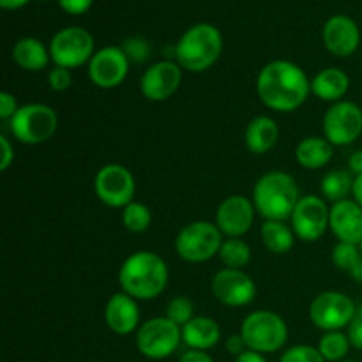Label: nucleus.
Returning <instances> with one entry per match:
<instances>
[{
  "instance_id": "1",
  "label": "nucleus",
  "mask_w": 362,
  "mask_h": 362,
  "mask_svg": "<svg viewBox=\"0 0 362 362\" xmlns=\"http://www.w3.org/2000/svg\"><path fill=\"white\" fill-rule=\"evenodd\" d=\"M257 92L269 110L296 112L311 94V81L304 69L290 60L265 64L257 78Z\"/></svg>"
},
{
  "instance_id": "2",
  "label": "nucleus",
  "mask_w": 362,
  "mask_h": 362,
  "mask_svg": "<svg viewBox=\"0 0 362 362\" xmlns=\"http://www.w3.org/2000/svg\"><path fill=\"white\" fill-rule=\"evenodd\" d=\"M168 265L152 251H136L122 262L119 285L122 292L136 300H152L161 296L168 285Z\"/></svg>"
},
{
  "instance_id": "3",
  "label": "nucleus",
  "mask_w": 362,
  "mask_h": 362,
  "mask_svg": "<svg viewBox=\"0 0 362 362\" xmlns=\"http://www.w3.org/2000/svg\"><path fill=\"white\" fill-rule=\"evenodd\" d=\"M251 200L265 221H286L300 200L299 186L290 173L274 170L257 180Z\"/></svg>"
},
{
  "instance_id": "4",
  "label": "nucleus",
  "mask_w": 362,
  "mask_h": 362,
  "mask_svg": "<svg viewBox=\"0 0 362 362\" xmlns=\"http://www.w3.org/2000/svg\"><path fill=\"white\" fill-rule=\"evenodd\" d=\"M221 52V32L211 23H197L175 45V62L189 73H204L218 62Z\"/></svg>"
},
{
  "instance_id": "5",
  "label": "nucleus",
  "mask_w": 362,
  "mask_h": 362,
  "mask_svg": "<svg viewBox=\"0 0 362 362\" xmlns=\"http://www.w3.org/2000/svg\"><path fill=\"white\" fill-rule=\"evenodd\" d=\"M240 336L246 341L247 350L258 354H274L285 346L288 339L286 322L274 311H253L244 318Z\"/></svg>"
},
{
  "instance_id": "6",
  "label": "nucleus",
  "mask_w": 362,
  "mask_h": 362,
  "mask_svg": "<svg viewBox=\"0 0 362 362\" xmlns=\"http://www.w3.org/2000/svg\"><path fill=\"white\" fill-rule=\"evenodd\" d=\"M59 127L55 110L42 103H30L18 108L9 120L11 134L23 145H41L48 141Z\"/></svg>"
},
{
  "instance_id": "7",
  "label": "nucleus",
  "mask_w": 362,
  "mask_h": 362,
  "mask_svg": "<svg viewBox=\"0 0 362 362\" xmlns=\"http://www.w3.org/2000/svg\"><path fill=\"white\" fill-rule=\"evenodd\" d=\"M223 246V233L216 223L193 221L184 226L175 239V251L184 262L204 264L219 255Z\"/></svg>"
},
{
  "instance_id": "8",
  "label": "nucleus",
  "mask_w": 362,
  "mask_h": 362,
  "mask_svg": "<svg viewBox=\"0 0 362 362\" xmlns=\"http://www.w3.org/2000/svg\"><path fill=\"white\" fill-rule=\"evenodd\" d=\"M182 343V327L166 317H156L144 322L136 331V346L141 356L161 361L172 356Z\"/></svg>"
},
{
  "instance_id": "9",
  "label": "nucleus",
  "mask_w": 362,
  "mask_h": 362,
  "mask_svg": "<svg viewBox=\"0 0 362 362\" xmlns=\"http://www.w3.org/2000/svg\"><path fill=\"white\" fill-rule=\"evenodd\" d=\"M94 37L81 27H66L57 32L49 42V55L55 66L76 69L94 57Z\"/></svg>"
},
{
  "instance_id": "10",
  "label": "nucleus",
  "mask_w": 362,
  "mask_h": 362,
  "mask_svg": "<svg viewBox=\"0 0 362 362\" xmlns=\"http://www.w3.org/2000/svg\"><path fill=\"white\" fill-rule=\"evenodd\" d=\"M357 315L354 300L346 293L329 290L318 293L310 306V320L315 327L325 332L341 331L349 327Z\"/></svg>"
},
{
  "instance_id": "11",
  "label": "nucleus",
  "mask_w": 362,
  "mask_h": 362,
  "mask_svg": "<svg viewBox=\"0 0 362 362\" xmlns=\"http://www.w3.org/2000/svg\"><path fill=\"white\" fill-rule=\"evenodd\" d=\"M95 197L112 209H124L133 202L136 182L129 168L119 163H110L99 168L94 179Z\"/></svg>"
},
{
  "instance_id": "12",
  "label": "nucleus",
  "mask_w": 362,
  "mask_h": 362,
  "mask_svg": "<svg viewBox=\"0 0 362 362\" xmlns=\"http://www.w3.org/2000/svg\"><path fill=\"white\" fill-rule=\"evenodd\" d=\"M324 138L336 147H345L354 144L362 134V108L352 101L334 103L325 112Z\"/></svg>"
},
{
  "instance_id": "13",
  "label": "nucleus",
  "mask_w": 362,
  "mask_h": 362,
  "mask_svg": "<svg viewBox=\"0 0 362 362\" xmlns=\"http://www.w3.org/2000/svg\"><path fill=\"white\" fill-rule=\"evenodd\" d=\"M329 216H331V209L325 204V198L317 197V194L300 197L299 204L296 205L290 216L293 233L303 243H317L327 232Z\"/></svg>"
},
{
  "instance_id": "14",
  "label": "nucleus",
  "mask_w": 362,
  "mask_h": 362,
  "mask_svg": "<svg viewBox=\"0 0 362 362\" xmlns=\"http://www.w3.org/2000/svg\"><path fill=\"white\" fill-rule=\"evenodd\" d=\"M129 73V59L120 46H105L88 62V78L99 88H115Z\"/></svg>"
},
{
  "instance_id": "15",
  "label": "nucleus",
  "mask_w": 362,
  "mask_h": 362,
  "mask_svg": "<svg viewBox=\"0 0 362 362\" xmlns=\"http://www.w3.org/2000/svg\"><path fill=\"white\" fill-rule=\"evenodd\" d=\"M212 296L228 308H244L257 297V285L253 279L239 269H221L216 272L211 283Z\"/></svg>"
},
{
  "instance_id": "16",
  "label": "nucleus",
  "mask_w": 362,
  "mask_h": 362,
  "mask_svg": "<svg viewBox=\"0 0 362 362\" xmlns=\"http://www.w3.org/2000/svg\"><path fill=\"white\" fill-rule=\"evenodd\" d=\"M182 83V67L173 60H159L145 69L140 90L148 101L161 103L172 98Z\"/></svg>"
},
{
  "instance_id": "17",
  "label": "nucleus",
  "mask_w": 362,
  "mask_h": 362,
  "mask_svg": "<svg viewBox=\"0 0 362 362\" xmlns=\"http://www.w3.org/2000/svg\"><path fill=\"white\" fill-rule=\"evenodd\" d=\"M255 204L243 194H232L219 204L216 211V225L223 235L240 239L251 230L255 221Z\"/></svg>"
},
{
  "instance_id": "18",
  "label": "nucleus",
  "mask_w": 362,
  "mask_h": 362,
  "mask_svg": "<svg viewBox=\"0 0 362 362\" xmlns=\"http://www.w3.org/2000/svg\"><path fill=\"white\" fill-rule=\"evenodd\" d=\"M322 39L329 52L339 59L354 55L359 48L361 32L356 21L345 14H336L329 18L322 30Z\"/></svg>"
},
{
  "instance_id": "19",
  "label": "nucleus",
  "mask_w": 362,
  "mask_h": 362,
  "mask_svg": "<svg viewBox=\"0 0 362 362\" xmlns=\"http://www.w3.org/2000/svg\"><path fill=\"white\" fill-rule=\"evenodd\" d=\"M105 322L112 332L127 336L140 329V308L126 292L113 293L105 306Z\"/></svg>"
},
{
  "instance_id": "20",
  "label": "nucleus",
  "mask_w": 362,
  "mask_h": 362,
  "mask_svg": "<svg viewBox=\"0 0 362 362\" xmlns=\"http://www.w3.org/2000/svg\"><path fill=\"white\" fill-rule=\"evenodd\" d=\"M329 228L341 243H362V207L356 200L336 202L331 207Z\"/></svg>"
},
{
  "instance_id": "21",
  "label": "nucleus",
  "mask_w": 362,
  "mask_h": 362,
  "mask_svg": "<svg viewBox=\"0 0 362 362\" xmlns=\"http://www.w3.org/2000/svg\"><path fill=\"white\" fill-rule=\"evenodd\" d=\"M349 74L339 67H325L311 80V94L325 103L343 101V95L349 92Z\"/></svg>"
},
{
  "instance_id": "22",
  "label": "nucleus",
  "mask_w": 362,
  "mask_h": 362,
  "mask_svg": "<svg viewBox=\"0 0 362 362\" xmlns=\"http://www.w3.org/2000/svg\"><path fill=\"white\" fill-rule=\"evenodd\" d=\"M221 339V329L218 322L209 317H194L182 327V343L189 350H207L214 349Z\"/></svg>"
},
{
  "instance_id": "23",
  "label": "nucleus",
  "mask_w": 362,
  "mask_h": 362,
  "mask_svg": "<svg viewBox=\"0 0 362 362\" xmlns=\"http://www.w3.org/2000/svg\"><path fill=\"white\" fill-rule=\"evenodd\" d=\"M279 138V127L276 124L274 119L267 115L255 117L246 127V134H244V140H246V147L251 154L262 156L265 152L271 151L276 144H278Z\"/></svg>"
},
{
  "instance_id": "24",
  "label": "nucleus",
  "mask_w": 362,
  "mask_h": 362,
  "mask_svg": "<svg viewBox=\"0 0 362 362\" xmlns=\"http://www.w3.org/2000/svg\"><path fill=\"white\" fill-rule=\"evenodd\" d=\"M13 60L23 71L39 73V71L46 69L52 55H49V48H46L39 39L21 37L13 46Z\"/></svg>"
},
{
  "instance_id": "25",
  "label": "nucleus",
  "mask_w": 362,
  "mask_h": 362,
  "mask_svg": "<svg viewBox=\"0 0 362 362\" xmlns=\"http://www.w3.org/2000/svg\"><path fill=\"white\" fill-rule=\"evenodd\" d=\"M334 145L329 144L322 136H308L299 141L296 148V159L303 168L306 170H320L331 163Z\"/></svg>"
},
{
  "instance_id": "26",
  "label": "nucleus",
  "mask_w": 362,
  "mask_h": 362,
  "mask_svg": "<svg viewBox=\"0 0 362 362\" xmlns=\"http://www.w3.org/2000/svg\"><path fill=\"white\" fill-rule=\"evenodd\" d=\"M260 237L265 250L274 255L288 253L296 244V233L285 221H265L260 228Z\"/></svg>"
},
{
  "instance_id": "27",
  "label": "nucleus",
  "mask_w": 362,
  "mask_h": 362,
  "mask_svg": "<svg viewBox=\"0 0 362 362\" xmlns=\"http://www.w3.org/2000/svg\"><path fill=\"white\" fill-rule=\"evenodd\" d=\"M354 180L356 177L350 170H332V172L325 173L320 182L322 197L332 204L346 200L349 194H352Z\"/></svg>"
},
{
  "instance_id": "28",
  "label": "nucleus",
  "mask_w": 362,
  "mask_h": 362,
  "mask_svg": "<svg viewBox=\"0 0 362 362\" xmlns=\"http://www.w3.org/2000/svg\"><path fill=\"white\" fill-rule=\"evenodd\" d=\"M219 258L226 269H239L246 267L251 262V247L244 243L243 239H226L223 240V246L219 250Z\"/></svg>"
},
{
  "instance_id": "29",
  "label": "nucleus",
  "mask_w": 362,
  "mask_h": 362,
  "mask_svg": "<svg viewBox=\"0 0 362 362\" xmlns=\"http://www.w3.org/2000/svg\"><path fill=\"white\" fill-rule=\"evenodd\" d=\"M350 346L352 345H350L349 341V336L343 334L341 331L325 332V334L322 336L320 343H318V350H320L322 357L329 362L345 361Z\"/></svg>"
},
{
  "instance_id": "30",
  "label": "nucleus",
  "mask_w": 362,
  "mask_h": 362,
  "mask_svg": "<svg viewBox=\"0 0 362 362\" xmlns=\"http://www.w3.org/2000/svg\"><path fill=\"white\" fill-rule=\"evenodd\" d=\"M152 212L151 209L140 202H131L122 209V225L131 233H141L151 226Z\"/></svg>"
},
{
  "instance_id": "31",
  "label": "nucleus",
  "mask_w": 362,
  "mask_h": 362,
  "mask_svg": "<svg viewBox=\"0 0 362 362\" xmlns=\"http://www.w3.org/2000/svg\"><path fill=\"white\" fill-rule=\"evenodd\" d=\"M331 258H332V264H334L336 269H339V271H345L350 274V271H352V269L362 260L359 244L341 243V240H338V244L332 247Z\"/></svg>"
},
{
  "instance_id": "32",
  "label": "nucleus",
  "mask_w": 362,
  "mask_h": 362,
  "mask_svg": "<svg viewBox=\"0 0 362 362\" xmlns=\"http://www.w3.org/2000/svg\"><path fill=\"white\" fill-rule=\"evenodd\" d=\"M166 318L177 324L179 327H184L187 322H191L194 318V306L191 303V299L184 296H177L173 297L172 300L166 306Z\"/></svg>"
},
{
  "instance_id": "33",
  "label": "nucleus",
  "mask_w": 362,
  "mask_h": 362,
  "mask_svg": "<svg viewBox=\"0 0 362 362\" xmlns=\"http://www.w3.org/2000/svg\"><path fill=\"white\" fill-rule=\"evenodd\" d=\"M120 48L124 49V53L127 55L129 62H136V64H141L145 62V60H148V57H151V52H152L147 39L138 37V35H134V37H127L126 41L122 42Z\"/></svg>"
},
{
  "instance_id": "34",
  "label": "nucleus",
  "mask_w": 362,
  "mask_h": 362,
  "mask_svg": "<svg viewBox=\"0 0 362 362\" xmlns=\"http://www.w3.org/2000/svg\"><path fill=\"white\" fill-rule=\"evenodd\" d=\"M279 362H327L322 357L320 350L310 345H297L285 350Z\"/></svg>"
},
{
  "instance_id": "35",
  "label": "nucleus",
  "mask_w": 362,
  "mask_h": 362,
  "mask_svg": "<svg viewBox=\"0 0 362 362\" xmlns=\"http://www.w3.org/2000/svg\"><path fill=\"white\" fill-rule=\"evenodd\" d=\"M48 85L53 92H66L73 85L71 69L60 66H53L48 73Z\"/></svg>"
},
{
  "instance_id": "36",
  "label": "nucleus",
  "mask_w": 362,
  "mask_h": 362,
  "mask_svg": "<svg viewBox=\"0 0 362 362\" xmlns=\"http://www.w3.org/2000/svg\"><path fill=\"white\" fill-rule=\"evenodd\" d=\"M346 336H349V341L354 349L362 350V308L361 310H357L356 318H354L352 324L349 325V332H346Z\"/></svg>"
},
{
  "instance_id": "37",
  "label": "nucleus",
  "mask_w": 362,
  "mask_h": 362,
  "mask_svg": "<svg viewBox=\"0 0 362 362\" xmlns=\"http://www.w3.org/2000/svg\"><path fill=\"white\" fill-rule=\"evenodd\" d=\"M18 103L11 92H2L0 94V119L2 120H11L14 117V113L18 112Z\"/></svg>"
},
{
  "instance_id": "38",
  "label": "nucleus",
  "mask_w": 362,
  "mask_h": 362,
  "mask_svg": "<svg viewBox=\"0 0 362 362\" xmlns=\"http://www.w3.org/2000/svg\"><path fill=\"white\" fill-rule=\"evenodd\" d=\"M60 7L69 14H83L90 9L92 0H59Z\"/></svg>"
},
{
  "instance_id": "39",
  "label": "nucleus",
  "mask_w": 362,
  "mask_h": 362,
  "mask_svg": "<svg viewBox=\"0 0 362 362\" xmlns=\"http://www.w3.org/2000/svg\"><path fill=\"white\" fill-rule=\"evenodd\" d=\"M0 147H2V165H0V170L6 172L14 161V151L13 145H11V141L6 136H0Z\"/></svg>"
},
{
  "instance_id": "40",
  "label": "nucleus",
  "mask_w": 362,
  "mask_h": 362,
  "mask_svg": "<svg viewBox=\"0 0 362 362\" xmlns=\"http://www.w3.org/2000/svg\"><path fill=\"white\" fill-rule=\"evenodd\" d=\"M226 350H228L232 356H240V354H244L247 350V345L246 341H244V338L240 334H232L228 339H226Z\"/></svg>"
},
{
  "instance_id": "41",
  "label": "nucleus",
  "mask_w": 362,
  "mask_h": 362,
  "mask_svg": "<svg viewBox=\"0 0 362 362\" xmlns=\"http://www.w3.org/2000/svg\"><path fill=\"white\" fill-rule=\"evenodd\" d=\"M179 362H214V359L202 350H187L180 356Z\"/></svg>"
},
{
  "instance_id": "42",
  "label": "nucleus",
  "mask_w": 362,
  "mask_h": 362,
  "mask_svg": "<svg viewBox=\"0 0 362 362\" xmlns=\"http://www.w3.org/2000/svg\"><path fill=\"white\" fill-rule=\"evenodd\" d=\"M349 170L354 175H362V151L354 152L349 158Z\"/></svg>"
},
{
  "instance_id": "43",
  "label": "nucleus",
  "mask_w": 362,
  "mask_h": 362,
  "mask_svg": "<svg viewBox=\"0 0 362 362\" xmlns=\"http://www.w3.org/2000/svg\"><path fill=\"white\" fill-rule=\"evenodd\" d=\"M235 362H267L264 354L253 352V350H246L244 354L235 357Z\"/></svg>"
},
{
  "instance_id": "44",
  "label": "nucleus",
  "mask_w": 362,
  "mask_h": 362,
  "mask_svg": "<svg viewBox=\"0 0 362 362\" xmlns=\"http://www.w3.org/2000/svg\"><path fill=\"white\" fill-rule=\"evenodd\" d=\"M352 194H354V200H356L362 207V175H357L356 180H354Z\"/></svg>"
},
{
  "instance_id": "45",
  "label": "nucleus",
  "mask_w": 362,
  "mask_h": 362,
  "mask_svg": "<svg viewBox=\"0 0 362 362\" xmlns=\"http://www.w3.org/2000/svg\"><path fill=\"white\" fill-rule=\"evenodd\" d=\"M28 0H0V6L4 7V9H20V7H23L25 4H27Z\"/></svg>"
},
{
  "instance_id": "46",
  "label": "nucleus",
  "mask_w": 362,
  "mask_h": 362,
  "mask_svg": "<svg viewBox=\"0 0 362 362\" xmlns=\"http://www.w3.org/2000/svg\"><path fill=\"white\" fill-rule=\"evenodd\" d=\"M350 276H352L357 283H362V260L350 271Z\"/></svg>"
},
{
  "instance_id": "47",
  "label": "nucleus",
  "mask_w": 362,
  "mask_h": 362,
  "mask_svg": "<svg viewBox=\"0 0 362 362\" xmlns=\"http://www.w3.org/2000/svg\"><path fill=\"white\" fill-rule=\"evenodd\" d=\"M339 362H357V361H349V359H345V361H339Z\"/></svg>"
},
{
  "instance_id": "48",
  "label": "nucleus",
  "mask_w": 362,
  "mask_h": 362,
  "mask_svg": "<svg viewBox=\"0 0 362 362\" xmlns=\"http://www.w3.org/2000/svg\"><path fill=\"white\" fill-rule=\"evenodd\" d=\"M359 247H361V255H362V243L359 244Z\"/></svg>"
}]
</instances>
